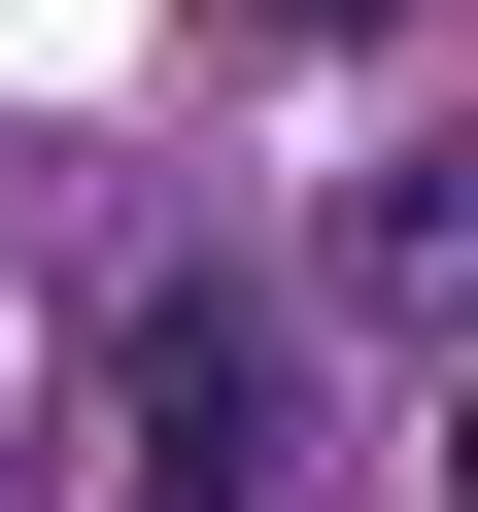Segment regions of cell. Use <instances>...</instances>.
<instances>
[{
	"instance_id": "1",
	"label": "cell",
	"mask_w": 478,
	"mask_h": 512,
	"mask_svg": "<svg viewBox=\"0 0 478 512\" xmlns=\"http://www.w3.org/2000/svg\"><path fill=\"white\" fill-rule=\"evenodd\" d=\"M103 444H137L171 512H239V478H274V308H239V274H137V342H103Z\"/></svg>"
},
{
	"instance_id": "2",
	"label": "cell",
	"mask_w": 478,
	"mask_h": 512,
	"mask_svg": "<svg viewBox=\"0 0 478 512\" xmlns=\"http://www.w3.org/2000/svg\"><path fill=\"white\" fill-rule=\"evenodd\" d=\"M342 274H376V308H478V171H376V205H342Z\"/></svg>"
},
{
	"instance_id": "3",
	"label": "cell",
	"mask_w": 478,
	"mask_h": 512,
	"mask_svg": "<svg viewBox=\"0 0 478 512\" xmlns=\"http://www.w3.org/2000/svg\"><path fill=\"white\" fill-rule=\"evenodd\" d=\"M239 35H376V0H239Z\"/></svg>"
}]
</instances>
